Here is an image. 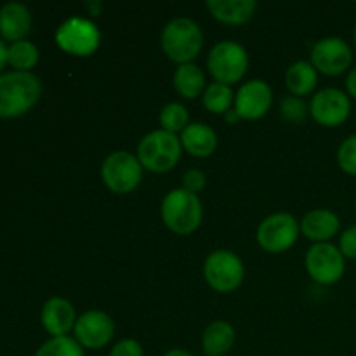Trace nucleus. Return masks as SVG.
I'll return each mask as SVG.
<instances>
[{"label": "nucleus", "mask_w": 356, "mask_h": 356, "mask_svg": "<svg viewBox=\"0 0 356 356\" xmlns=\"http://www.w3.org/2000/svg\"><path fill=\"white\" fill-rule=\"evenodd\" d=\"M353 61L350 44L341 37H325L312 49V65L316 72L329 76L343 75Z\"/></svg>", "instance_id": "obj_12"}, {"label": "nucleus", "mask_w": 356, "mask_h": 356, "mask_svg": "<svg viewBox=\"0 0 356 356\" xmlns=\"http://www.w3.org/2000/svg\"><path fill=\"white\" fill-rule=\"evenodd\" d=\"M101 177L104 186L113 193H131L141 184L143 165L132 153L113 152L101 165Z\"/></svg>", "instance_id": "obj_7"}, {"label": "nucleus", "mask_w": 356, "mask_h": 356, "mask_svg": "<svg viewBox=\"0 0 356 356\" xmlns=\"http://www.w3.org/2000/svg\"><path fill=\"white\" fill-rule=\"evenodd\" d=\"M160 125H162L163 131L177 136V132H183L190 125L188 110L181 103L165 104L160 111Z\"/></svg>", "instance_id": "obj_26"}, {"label": "nucleus", "mask_w": 356, "mask_h": 356, "mask_svg": "<svg viewBox=\"0 0 356 356\" xmlns=\"http://www.w3.org/2000/svg\"><path fill=\"white\" fill-rule=\"evenodd\" d=\"M181 155H183L181 139L163 129L148 132L138 145V160L141 162L143 169L156 174L172 170L181 160Z\"/></svg>", "instance_id": "obj_3"}, {"label": "nucleus", "mask_w": 356, "mask_h": 356, "mask_svg": "<svg viewBox=\"0 0 356 356\" xmlns=\"http://www.w3.org/2000/svg\"><path fill=\"white\" fill-rule=\"evenodd\" d=\"M31 28V14L24 3L7 2L0 7V35L10 42L24 40Z\"/></svg>", "instance_id": "obj_17"}, {"label": "nucleus", "mask_w": 356, "mask_h": 356, "mask_svg": "<svg viewBox=\"0 0 356 356\" xmlns=\"http://www.w3.org/2000/svg\"><path fill=\"white\" fill-rule=\"evenodd\" d=\"M163 356H193V355L186 350H181V348H174V350H169Z\"/></svg>", "instance_id": "obj_35"}, {"label": "nucleus", "mask_w": 356, "mask_h": 356, "mask_svg": "<svg viewBox=\"0 0 356 356\" xmlns=\"http://www.w3.org/2000/svg\"><path fill=\"white\" fill-rule=\"evenodd\" d=\"M40 52L37 45L30 40L13 42L7 49V63L14 68V72H28L38 63Z\"/></svg>", "instance_id": "obj_24"}, {"label": "nucleus", "mask_w": 356, "mask_h": 356, "mask_svg": "<svg viewBox=\"0 0 356 356\" xmlns=\"http://www.w3.org/2000/svg\"><path fill=\"white\" fill-rule=\"evenodd\" d=\"M75 341L83 350H101L115 336V323L110 315L99 309H90L79 316L73 327Z\"/></svg>", "instance_id": "obj_13"}, {"label": "nucleus", "mask_w": 356, "mask_h": 356, "mask_svg": "<svg viewBox=\"0 0 356 356\" xmlns=\"http://www.w3.org/2000/svg\"><path fill=\"white\" fill-rule=\"evenodd\" d=\"M202 101L207 111L214 115H226L235 104V94L232 86H226L221 82H212L205 87L202 94Z\"/></svg>", "instance_id": "obj_23"}, {"label": "nucleus", "mask_w": 356, "mask_h": 356, "mask_svg": "<svg viewBox=\"0 0 356 356\" xmlns=\"http://www.w3.org/2000/svg\"><path fill=\"white\" fill-rule=\"evenodd\" d=\"M308 111L309 106L306 104V101L302 97L287 96L280 103L282 117L287 122H292V124H301L306 118V115H308Z\"/></svg>", "instance_id": "obj_27"}, {"label": "nucleus", "mask_w": 356, "mask_h": 356, "mask_svg": "<svg viewBox=\"0 0 356 356\" xmlns=\"http://www.w3.org/2000/svg\"><path fill=\"white\" fill-rule=\"evenodd\" d=\"M42 96V83L31 72L0 73V117L14 118L30 111Z\"/></svg>", "instance_id": "obj_1"}, {"label": "nucleus", "mask_w": 356, "mask_h": 356, "mask_svg": "<svg viewBox=\"0 0 356 356\" xmlns=\"http://www.w3.org/2000/svg\"><path fill=\"white\" fill-rule=\"evenodd\" d=\"M273 103L271 87L264 80H249L235 96V111L242 120H259L270 111Z\"/></svg>", "instance_id": "obj_14"}, {"label": "nucleus", "mask_w": 356, "mask_h": 356, "mask_svg": "<svg viewBox=\"0 0 356 356\" xmlns=\"http://www.w3.org/2000/svg\"><path fill=\"white\" fill-rule=\"evenodd\" d=\"M346 89H348V96L356 99V66L353 70H350V73H348Z\"/></svg>", "instance_id": "obj_32"}, {"label": "nucleus", "mask_w": 356, "mask_h": 356, "mask_svg": "<svg viewBox=\"0 0 356 356\" xmlns=\"http://www.w3.org/2000/svg\"><path fill=\"white\" fill-rule=\"evenodd\" d=\"M212 16L225 24H243L254 16L257 3L254 0H207Z\"/></svg>", "instance_id": "obj_19"}, {"label": "nucleus", "mask_w": 356, "mask_h": 356, "mask_svg": "<svg viewBox=\"0 0 356 356\" xmlns=\"http://www.w3.org/2000/svg\"><path fill=\"white\" fill-rule=\"evenodd\" d=\"M56 44L72 56H90L97 51L101 33L92 21L86 17H70L56 30Z\"/></svg>", "instance_id": "obj_8"}, {"label": "nucleus", "mask_w": 356, "mask_h": 356, "mask_svg": "<svg viewBox=\"0 0 356 356\" xmlns=\"http://www.w3.org/2000/svg\"><path fill=\"white\" fill-rule=\"evenodd\" d=\"M174 89L186 99H195V97L202 96L207 87L205 83V73L195 63H188V65L177 66L176 73H174Z\"/></svg>", "instance_id": "obj_22"}, {"label": "nucleus", "mask_w": 356, "mask_h": 356, "mask_svg": "<svg viewBox=\"0 0 356 356\" xmlns=\"http://www.w3.org/2000/svg\"><path fill=\"white\" fill-rule=\"evenodd\" d=\"M204 278L216 292L228 294L236 291L245 278V268L235 252L226 249L214 250L204 263Z\"/></svg>", "instance_id": "obj_6"}, {"label": "nucleus", "mask_w": 356, "mask_h": 356, "mask_svg": "<svg viewBox=\"0 0 356 356\" xmlns=\"http://www.w3.org/2000/svg\"><path fill=\"white\" fill-rule=\"evenodd\" d=\"M162 221L177 235H190L200 226L204 218L200 198L184 188L169 191L162 202Z\"/></svg>", "instance_id": "obj_4"}, {"label": "nucleus", "mask_w": 356, "mask_h": 356, "mask_svg": "<svg viewBox=\"0 0 356 356\" xmlns=\"http://www.w3.org/2000/svg\"><path fill=\"white\" fill-rule=\"evenodd\" d=\"M207 68L209 73L214 76V82L232 86V83L240 82L247 73L249 54L238 42H218L207 56Z\"/></svg>", "instance_id": "obj_5"}, {"label": "nucleus", "mask_w": 356, "mask_h": 356, "mask_svg": "<svg viewBox=\"0 0 356 356\" xmlns=\"http://www.w3.org/2000/svg\"><path fill=\"white\" fill-rule=\"evenodd\" d=\"M301 226L289 212H277L263 219L257 228L256 238L263 250L270 254H282L291 249L298 240Z\"/></svg>", "instance_id": "obj_9"}, {"label": "nucleus", "mask_w": 356, "mask_h": 356, "mask_svg": "<svg viewBox=\"0 0 356 356\" xmlns=\"http://www.w3.org/2000/svg\"><path fill=\"white\" fill-rule=\"evenodd\" d=\"M355 209H356V204H355Z\"/></svg>", "instance_id": "obj_37"}, {"label": "nucleus", "mask_w": 356, "mask_h": 356, "mask_svg": "<svg viewBox=\"0 0 356 356\" xmlns=\"http://www.w3.org/2000/svg\"><path fill=\"white\" fill-rule=\"evenodd\" d=\"M7 49L9 47L6 45V42L0 38V72H2L3 66L7 65Z\"/></svg>", "instance_id": "obj_33"}, {"label": "nucleus", "mask_w": 356, "mask_h": 356, "mask_svg": "<svg viewBox=\"0 0 356 356\" xmlns=\"http://www.w3.org/2000/svg\"><path fill=\"white\" fill-rule=\"evenodd\" d=\"M337 163L341 170L356 177V134H351L341 143L337 149Z\"/></svg>", "instance_id": "obj_28"}, {"label": "nucleus", "mask_w": 356, "mask_h": 356, "mask_svg": "<svg viewBox=\"0 0 356 356\" xmlns=\"http://www.w3.org/2000/svg\"><path fill=\"white\" fill-rule=\"evenodd\" d=\"M225 120L228 122L229 125H236V124H238L240 120H242V118H240V115L236 113V111H235V108H232V110H229L228 113L225 115Z\"/></svg>", "instance_id": "obj_34"}, {"label": "nucleus", "mask_w": 356, "mask_h": 356, "mask_svg": "<svg viewBox=\"0 0 356 356\" xmlns=\"http://www.w3.org/2000/svg\"><path fill=\"white\" fill-rule=\"evenodd\" d=\"M236 339L235 329L225 320L209 323L202 336V348L207 356H225L233 348Z\"/></svg>", "instance_id": "obj_20"}, {"label": "nucleus", "mask_w": 356, "mask_h": 356, "mask_svg": "<svg viewBox=\"0 0 356 356\" xmlns=\"http://www.w3.org/2000/svg\"><path fill=\"white\" fill-rule=\"evenodd\" d=\"M316 83H318V72L308 61H296L285 73V86L292 96H308L315 90Z\"/></svg>", "instance_id": "obj_21"}, {"label": "nucleus", "mask_w": 356, "mask_h": 356, "mask_svg": "<svg viewBox=\"0 0 356 356\" xmlns=\"http://www.w3.org/2000/svg\"><path fill=\"white\" fill-rule=\"evenodd\" d=\"M110 356H145V351L136 339H122L111 348Z\"/></svg>", "instance_id": "obj_31"}, {"label": "nucleus", "mask_w": 356, "mask_h": 356, "mask_svg": "<svg viewBox=\"0 0 356 356\" xmlns=\"http://www.w3.org/2000/svg\"><path fill=\"white\" fill-rule=\"evenodd\" d=\"M353 38H355V45H356V26H355V33H353Z\"/></svg>", "instance_id": "obj_36"}, {"label": "nucleus", "mask_w": 356, "mask_h": 356, "mask_svg": "<svg viewBox=\"0 0 356 356\" xmlns=\"http://www.w3.org/2000/svg\"><path fill=\"white\" fill-rule=\"evenodd\" d=\"M339 250L346 259H356V225L341 233Z\"/></svg>", "instance_id": "obj_29"}, {"label": "nucleus", "mask_w": 356, "mask_h": 356, "mask_svg": "<svg viewBox=\"0 0 356 356\" xmlns=\"http://www.w3.org/2000/svg\"><path fill=\"white\" fill-rule=\"evenodd\" d=\"M35 356H86L83 348L75 341V337L61 336L51 337L37 350Z\"/></svg>", "instance_id": "obj_25"}, {"label": "nucleus", "mask_w": 356, "mask_h": 356, "mask_svg": "<svg viewBox=\"0 0 356 356\" xmlns=\"http://www.w3.org/2000/svg\"><path fill=\"white\" fill-rule=\"evenodd\" d=\"M205 184H207V177H205V174L198 169L186 170V174L183 176V188L195 195H197L198 191L204 190Z\"/></svg>", "instance_id": "obj_30"}, {"label": "nucleus", "mask_w": 356, "mask_h": 356, "mask_svg": "<svg viewBox=\"0 0 356 356\" xmlns=\"http://www.w3.org/2000/svg\"><path fill=\"white\" fill-rule=\"evenodd\" d=\"M299 226L306 238L315 243H325L339 233L341 221L336 212L329 209H313L302 218Z\"/></svg>", "instance_id": "obj_16"}, {"label": "nucleus", "mask_w": 356, "mask_h": 356, "mask_svg": "<svg viewBox=\"0 0 356 356\" xmlns=\"http://www.w3.org/2000/svg\"><path fill=\"white\" fill-rule=\"evenodd\" d=\"M204 47V33L190 17H176L162 31V49L177 65L193 63Z\"/></svg>", "instance_id": "obj_2"}, {"label": "nucleus", "mask_w": 356, "mask_h": 356, "mask_svg": "<svg viewBox=\"0 0 356 356\" xmlns=\"http://www.w3.org/2000/svg\"><path fill=\"white\" fill-rule=\"evenodd\" d=\"M181 146L191 156L205 159L211 156L218 148V134L212 127L202 122H193L181 132Z\"/></svg>", "instance_id": "obj_18"}, {"label": "nucleus", "mask_w": 356, "mask_h": 356, "mask_svg": "<svg viewBox=\"0 0 356 356\" xmlns=\"http://www.w3.org/2000/svg\"><path fill=\"white\" fill-rule=\"evenodd\" d=\"M309 113L323 127H339L350 118L351 99L344 90L327 87L313 96Z\"/></svg>", "instance_id": "obj_11"}, {"label": "nucleus", "mask_w": 356, "mask_h": 356, "mask_svg": "<svg viewBox=\"0 0 356 356\" xmlns=\"http://www.w3.org/2000/svg\"><path fill=\"white\" fill-rule=\"evenodd\" d=\"M40 322L52 337L66 336L75 327V308L68 299L51 298L42 308Z\"/></svg>", "instance_id": "obj_15"}, {"label": "nucleus", "mask_w": 356, "mask_h": 356, "mask_svg": "<svg viewBox=\"0 0 356 356\" xmlns=\"http://www.w3.org/2000/svg\"><path fill=\"white\" fill-rule=\"evenodd\" d=\"M308 275L320 285H334L346 271V257L334 243H313L305 257Z\"/></svg>", "instance_id": "obj_10"}]
</instances>
